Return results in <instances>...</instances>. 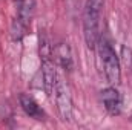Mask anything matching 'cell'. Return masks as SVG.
I'll list each match as a JSON object with an SVG mask.
<instances>
[{"label": "cell", "instance_id": "6", "mask_svg": "<svg viewBox=\"0 0 132 130\" xmlns=\"http://www.w3.org/2000/svg\"><path fill=\"white\" fill-rule=\"evenodd\" d=\"M19 99H20V106H22L23 112H25L29 118H34V119H37V121L45 119V112H43V109L37 104V101H35L32 97L22 94Z\"/></svg>", "mask_w": 132, "mask_h": 130}, {"label": "cell", "instance_id": "2", "mask_svg": "<svg viewBox=\"0 0 132 130\" xmlns=\"http://www.w3.org/2000/svg\"><path fill=\"white\" fill-rule=\"evenodd\" d=\"M98 52L100 58L103 63V70L108 83L111 86H117L121 81V67H120V60L118 55L115 54L114 48L109 44L108 40H98Z\"/></svg>", "mask_w": 132, "mask_h": 130}, {"label": "cell", "instance_id": "8", "mask_svg": "<svg viewBox=\"0 0 132 130\" xmlns=\"http://www.w3.org/2000/svg\"><path fill=\"white\" fill-rule=\"evenodd\" d=\"M52 54H55L57 61L60 63V66L65 70L72 69V54H71V49L66 43H59L55 48H52Z\"/></svg>", "mask_w": 132, "mask_h": 130}, {"label": "cell", "instance_id": "3", "mask_svg": "<svg viewBox=\"0 0 132 130\" xmlns=\"http://www.w3.org/2000/svg\"><path fill=\"white\" fill-rule=\"evenodd\" d=\"M54 98H55V106H57L62 121H71L72 119V99H71L69 90L62 78H57V84L54 89Z\"/></svg>", "mask_w": 132, "mask_h": 130}, {"label": "cell", "instance_id": "4", "mask_svg": "<svg viewBox=\"0 0 132 130\" xmlns=\"http://www.w3.org/2000/svg\"><path fill=\"white\" fill-rule=\"evenodd\" d=\"M42 58V78H43V86L45 90L49 97L54 95V89L57 84V69H55V63L52 60V55H45L40 57Z\"/></svg>", "mask_w": 132, "mask_h": 130}, {"label": "cell", "instance_id": "5", "mask_svg": "<svg viewBox=\"0 0 132 130\" xmlns=\"http://www.w3.org/2000/svg\"><path fill=\"white\" fill-rule=\"evenodd\" d=\"M100 98H101V103H103V106H104V109L109 115H118L120 113V110H121V95L114 86L101 90Z\"/></svg>", "mask_w": 132, "mask_h": 130}, {"label": "cell", "instance_id": "9", "mask_svg": "<svg viewBox=\"0 0 132 130\" xmlns=\"http://www.w3.org/2000/svg\"><path fill=\"white\" fill-rule=\"evenodd\" d=\"M121 52H123V61H125V64L132 67V51L129 48L123 46V48H121Z\"/></svg>", "mask_w": 132, "mask_h": 130}, {"label": "cell", "instance_id": "1", "mask_svg": "<svg viewBox=\"0 0 132 130\" xmlns=\"http://www.w3.org/2000/svg\"><path fill=\"white\" fill-rule=\"evenodd\" d=\"M104 0H86L83 9V37L88 49H95L100 40V17Z\"/></svg>", "mask_w": 132, "mask_h": 130}, {"label": "cell", "instance_id": "10", "mask_svg": "<svg viewBox=\"0 0 132 130\" xmlns=\"http://www.w3.org/2000/svg\"><path fill=\"white\" fill-rule=\"evenodd\" d=\"M19 2H22V0H17V3H19Z\"/></svg>", "mask_w": 132, "mask_h": 130}, {"label": "cell", "instance_id": "7", "mask_svg": "<svg viewBox=\"0 0 132 130\" xmlns=\"http://www.w3.org/2000/svg\"><path fill=\"white\" fill-rule=\"evenodd\" d=\"M34 14V0H22L19 2V15L15 18L17 23H20L25 29H28L31 18Z\"/></svg>", "mask_w": 132, "mask_h": 130}]
</instances>
